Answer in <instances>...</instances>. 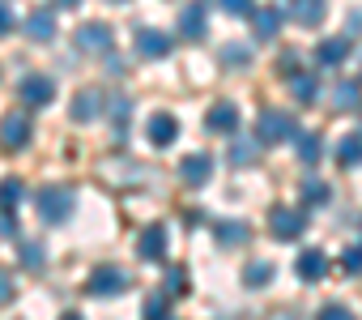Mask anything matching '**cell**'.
Listing matches in <instances>:
<instances>
[{"label": "cell", "mask_w": 362, "mask_h": 320, "mask_svg": "<svg viewBox=\"0 0 362 320\" xmlns=\"http://www.w3.org/2000/svg\"><path fill=\"white\" fill-rule=\"evenodd\" d=\"M141 320H170V312H166V295H149L145 307H141Z\"/></svg>", "instance_id": "cell-29"}, {"label": "cell", "mask_w": 362, "mask_h": 320, "mask_svg": "<svg viewBox=\"0 0 362 320\" xmlns=\"http://www.w3.org/2000/svg\"><path fill=\"white\" fill-rule=\"evenodd\" d=\"M290 94H294L298 103H315V98H320V86H315L311 73H294V77H290Z\"/></svg>", "instance_id": "cell-24"}, {"label": "cell", "mask_w": 362, "mask_h": 320, "mask_svg": "<svg viewBox=\"0 0 362 320\" xmlns=\"http://www.w3.org/2000/svg\"><path fill=\"white\" fill-rule=\"evenodd\" d=\"M345 56H349V39H324V43H320V52H315V60H320L324 69L341 64Z\"/></svg>", "instance_id": "cell-20"}, {"label": "cell", "mask_w": 362, "mask_h": 320, "mask_svg": "<svg viewBox=\"0 0 362 320\" xmlns=\"http://www.w3.org/2000/svg\"><path fill=\"white\" fill-rule=\"evenodd\" d=\"M315 320H354V312H349L345 303H328V307H320Z\"/></svg>", "instance_id": "cell-33"}, {"label": "cell", "mask_w": 362, "mask_h": 320, "mask_svg": "<svg viewBox=\"0 0 362 320\" xmlns=\"http://www.w3.org/2000/svg\"><path fill=\"white\" fill-rule=\"evenodd\" d=\"M98 111H103V94H98V90H81V94L73 98V120H77V124H90Z\"/></svg>", "instance_id": "cell-18"}, {"label": "cell", "mask_w": 362, "mask_h": 320, "mask_svg": "<svg viewBox=\"0 0 362 320\" xmlns=\"http://www.w3.org/2000/svg\"><path fill=\"white\" fill-rule=\"evenodd\" d=\"M22 201H26V184H22L18 176L0 184V210H5V214H13V210H18Z\"/></svg>", "instance_id": "cell-23"}, {"label": "cell", "mask_w": 362, "mask_h": 320, "mask_svg": "<svg viewBox=\"0 0 362 320\" xmlns=\"http://www.w3.org/2000/svg\"><path fill=\"white\" fill-rule=\"evenodd\" d=\"M0 235H18V222H13V214H0Z\"/></svg>", "instance_id": "cell-39"}, {"label": "cell", "mask_w": 362, "mask_h": 320, "mask_svg": "<svg viewBox=\"0 0 362 320\" xmlns=\"http://www.w3.org/2000/svg\"><path fill=\"white\" fill-rule=\"evenodd\" d=\"M226 158H230V167H252L256 163V141H230V149H226Z\"/></svg>", "instance_id": "cell-25"}, {"label": "cell", "mask_w": 362, "mask_h": 320, "mask_svg": "<svg viewBox=\"0 0 362 320\" xmlns=\"http://www.w3.org/2000/svg\"><path fill=\"white\" fill-rule=\"evenodd\" d=\"M64 320H81V316H77V312H69V316H64Z\"/></svg>", "instance_id": "cell-41"}, {"label": "cell", "mask_w": 362, "mask_h": 320, "mask_svg": "<svg viewBox=\"0 0 362 320\" xmlns=\"http://www.w3.org/2000/svg\"><path fill=\"white\" fill-rule=\"evenodd\" d=\"M205 124L214 132H239V107L235 103H214L209 115H205Z\"/></svg>", "instance_id": "cell-15"}, {"label": "cell", "mask_w": 362, "mask_h": 320, "mask_svg": "<svg viewBox=\"0 0 362 320\" xmlns=\"http://www.w3.org/2000/svg\"><path fill=\"white\" fill-rule=\"evenodd\" d=\"M303 227H307V214H303V210H286V205H277V210L269 214V231H273L277 239H298Z\"/></svg>", "instance_id": "cell-4"}, {"label": "cell", "mask_w": 362, "mask_h": 320, "mask_svg": "<svg viewBox=\"0 0 362 320\" xmlns=\"http://www.w3.org/2000/svg\"><path fill=\"white\" fill-rule=\"evenodd\" d=\"M56 5H60V9H77V5H81V0H56Z\"/></svg>", "instance_id": "cell-40"}, {"label": "cell", "mask_w": 362, "mask_h": 320, "mask_svg": "<svg viewBox=\"0 0 362 320\" xmlns=\"http://www.w3.org/2000/svg\"><path fill=\"white\" fill-rule=\"evenodd\" d=\"M286 137H294L290 115H286V111H264V115H260V124H256V141L277 145V141H286Z\"/></svg>", "instance_id": "cell-5"}, {"label": "cell", "mask_w": 362, "mask_h": 320, "mask_svg": "<svg viewBox=\"0 0 362 320\" xmlns=\"http://www.w3.org/2000/svg\"><path fill=\"white\" fill-rule=\"evenodd\" d=\"M22 98H26L30 107H47V103L56 98V86H52L47 77H39V73H35V77H26V81H22Z\"/></svg>", "instance_id": "cell-16"}, {"label": "cell", "mask_w": 362, "mask_h": 320, "mask_svg": "<svg viewBox=\"0 0 362 320\" xmlns=\"http://www.w3.org/2000/svg\"><path fill=\"white\" fill-rule=\"evenodd\" d=\"M277 278V269H273V261H252L247 269H243V286H252V290H260V286H269Z\"/></svg>", "instance_id": "cell-21"}, {"label": "cell", "mask_w": 362, "mask_h": 320, "mask_svg": "<svg viewBox=\"0 0 362 320\" xmlns=\"http://www.w3.org/2000/svg\"><path fill=\"white\" fill-rule=\"evenodd\" d=\"M218 5H222L230 18H252V13H256V5H252V0H218Z\"/></svg>", "instance_id": "cell-32"}, {"label": "cell", "mask_w": 362, "mask_h": 320, "mask_svg": "<svg viewBox=\"0 0 362 320\" xmlns=\"http://www.w3.org/2000/svg\"><path fill=\"white\" fill-rule=\"evenodd\" d=\"M128 111H132V103H128V94H115V98H111V115H115V120L124 124V120H128Z\"/></svg>", "instance_id": "cell-35"}, {"label": "cell", "mask_w": 362, "mask_h": 320, "mask_svg": "<svg viewBox=\"0 0 362 320\" xmlns=\"http://www.w3.org/2000/svg\"><path fill=\"white\" fill-rule=\"evenodd\" d=\"M362 103V81H337L332 86V107L337 111H354Z\"/></svg>", "instance_id": "cell-19"}, {"label": "cell", "mask_w": 362, "mask_h": 320, "mask_svg": "<svg viewBox=\"0 0 362 320\" xmlns=\"http://www.w3.org/2000/svg\"><path fill=\"white\" fill-rule=\"evenodd\" d=\"M26 39L52 43V39H56V13H52V9H35V13L26 18Z\"/></svg>", "instance_id": "cell-13"}, {"label": "cell", "mask_w": 362, "mask_h": 320, "mask_svg": "<svg viewBox=\"0 0 362 320\" xmlns=\"http://www.w3.org/2000/svg\"><path fill=\"white\" fill-rule=\"evenodd\" d=\"M179 35L201 43L209 35V18H205V5H184V13H179Z\"/></svg>", "instance_id": "cell-9"}, {"label": "cell", "mask_w": 362, "mask_h": 320, "mask_svg": "<svg viewBox=\"0 0 362 320\" xmlns=\"http://www.w3.org/2000/svg\"><path fill=\"white\" fill-rule=\"evenodd\" d=\"M294 141H298V158H303L307 167L320 163V154H324V149H320V132H298Z\"/></svg>", "instance_id": "cell-26"}, {"label": "cell", "mask_w": 362, "mask_h": 320, "mask_svg": "<svg viewBox=\"0 0 362 320\" xmlns=\"http://www.w3.org/2000/svg\"><path fill=\"white\" fill-rule=\"evenodd\" d=\"M81 52H111V26L107 22H86L73 39Z\"/></svg>", "instance_id": "cell-8"}, {"label": "cell", "mask_w": 362, "mask_h": 320, "mask_svg": "<svg viewBox=\"0 0 362 320\" xmlns=\"http://www.w3.org/2000/svg\"><path fill=\"white\" fill-rule=\"evenodd\" d=\"M222 60H226V64H235V69H247V64H252V52H247L243 43H230V47L222 52Z\"/></svg>", "instance_id": "cell-30"}, {"label": "cell", "mask_w": 362, "mask_h": 320, "mask_svg": "<svg viewBox=\"0 0 362 320\" xmlns=\"http://www.w3.org/2000/svg\"><path fill=\"white\" fill-rule=\"evenodd\" d=\"M281 22H286V18H281V9H273V5L252 13V30H256L260 43H264V39H277V35H281Z\"/></svg>", "instance_id": "cell-14"}, {"label": "cell", "mask_w": 362, "mask_h": 320, "mask_svg": "<svg viewBox=\"0 0 362 320\" xmlns=\"http://www.w3.org/2000/svg\"><path fill=\"white\" fill-rule=\"evenodd\" d=\"M175 47V39L166 35V30H153V26H145V30H136V52L141 56H149V60H158V56H166Z\"/></svg>", "instance_id": "cell-10"}, {"label": "cell", "mask_w": 362, "mask_h": 320, "mask_svg": "<svg viewBox=\"0 0 362 320\" xmlns=\"http://www.w3.org/2000/svg\"><path fill=\"white\" fill-rule=\"evenodd\" d=\"M247 235H252L247 222H222V227H218V244H222V248H230V244H247Z\"/></svg>", "instance_id": "cell-27"}, {"label": "cell", "mask_w": 362, "mask_h": 320, "mask_svg": "<svg viewBox=\"0 0 362 320\" xmlns=\"http://www.w3.org/2000/svg\"><path fill=\"white\" fill-rule=\"evenodd\" d=\"M145 132H149V145L166 149V145H170V141L179 137V120H175L170 111H158V115L149 120V128H145Z\"/></svg>", "instance_id": "cell-11"}, {"label": "cell", "mask_w": 362, "mask_h": 320, "mask_svg": "<svg viewBox=\"0 0 362 320\" xmlns=\"http://www.w3.org/2000/svg\"><path fill=\"white\" fill-rule=\"evenodd\" d=\"M9 299H13V278H9V273H0V307H5Z\"/></svg>", "instance_id": "cell-38"}, {"label": "cell", "mask_w": 362, "mask_h": 320, "mask_svg": "<svg viewBox=\"0 0 362 320\" xmlns=\"http://www.w3.org/2000/svg\"><path fill=\"white\" fill-rule=\"evenodd\" d=\"M209 176H214V158H209V154H188L184 163H179V180H184L188 188L209 184Z\"/></svg>", "instance_id": "cell-7"}, {"label": "cell", "mask_w": 362, "mask_h": 320, "mask_svg": "<svg viewBox=\"0 0 362 320\" xmlns=\"http://www.w3.org/2000/svg\"><path fill=\"white\" fill-rule=\"evenodd\" d=\"M35 205H39V218H43V222L60 227V222H69V218H73L77 197H73V188H64V184H47V188H39Z\"/></svg>", "instance_id": "cell-1"}, {"label": "cell", "mask_w": 362, "mask_h": 320, "mask_svg": "<svg viewBox=\"0 0 362 320\" xmlns=\"http://www.w3.org/2000/svg\"><path fill=\"white\" fill-rule=\"evenodd\" d=\"M128 286H132V282H128V273H124L119 265H98V269L90 273V286H86V290H90L94 299H111V295H124Z\"/></svg>", "instance_id": "cell-2"}, {"label": "cell", "mask_w": 362, "mask_h": 320, "mask_svg": "<svg viewBox=\"0 0 362 320\" xmlns=\"http://www.w3.org/2000/svg\"><path fill=\"white\" fill-rule=\"evenodd\" d=\"M294 273H298L303 282H320V278L328 273V256H324L320 248H307V252H298V261H294Z\"/></svg>", "instance_id": "cell-12"}, {"label": "cell", "mask_w": 362, "mask_h": 320, "mask_svg": "<svg viewBox=\"0 0 362 320\" xmlns=\"http://www.w3.org/2000/svg\"><path fill=\"white\" fill-rule=\"evenodd\" d=\"M166 282H170V295H184V290H188V273H184V269H170Z\"/></svg>", "instance_id": "cell-36"}, {"label": "cell", "mask_w": 362, "mask_h": 320, "mask_svg": "<svg viewBox=\"0 0 362 320\" xmlns=\"http://www.w3.org/2000/svg\"><path fill=\"white\" fill-rule=\"evenodd\" d=\"M0 145H5L9 154L30 145V115L26 111H9L5 120H0Z\"/></svg>", "instance_id": "cell-3"}, {"label": "cell", "mask_w": 362, "mask_h": 320, "mask_svg": "<svg viewBox=\"0 0 362 320\" xmlns=\"http://www.w3.org/2000/svg\"><path fill=\"white\" fill-rule=\"evenodd\" d=\"M22 265H26V269H43V265H47L43 248H39V244H22Z\"/></svg>", "instance_id": "cell-31"}, {"label": "cell", "mask_w": 362, "mask_h": 320, "mask_svg": "<svg viewBox=\"0 0 362 320\" xmlns=\"http://www.w3.org/2000/svg\"><path fill=\"white\" fill-rule=\"evenodd\" d=\"M115 5H124V0H115Z\"/></svg>", "instance_id": "cell-42"}, {"label": "cell", "mask_w": 362, "mask_h": 320, "mask_svg": "<svg viewBox=\"0 0 362 320\" xmlns=\"http://www.w3.org/2000/svg\"><path fill=\"white\" fill-rule=\"evenodd\" d=\"M341 269H345V273H362V248H345Z\"/></svg>", "instance_id": "cell-34"}, {"label": "cell", "mask_w": 362, "mask_h": 320, "mask_svg": "<svg viewBox=\"0 0 362 320\" xmlns=\"http://www.w3.org/2000/svg\"><path fill=\"white\" fill-rule=\"evenodd\" d=\"M9 30H13V9L5 5V0H0V39H5Z\"/></svg>", "instance_id": "cell-37"}, {"label": "cell", "mask_w": 362, "mask_h": 320, "mask_svg": "<svg viewBox=\"0 0 362 320\" xmlns=\"http://www.w3.org/2000/svg\"><path fill=\"white\" fill-rule=\"evenodd\" d=\"M324 13H328V0H294V9H290V18L298 26H320Z\"/></svg>", "instance_id": "cell-17"}, {"label": "cell", "mask_w": 362, "mask_h": 320, "mask_svg": "<svg viewBox=\"0 0 362 320\" xmlns=\"http://www.w3.org/2000/svg\"><path fill=\"white\" fill-rule=\"evenodd\" d=\"M328 197H332V193H328L324 180H303V201H307V205H324Z\"/></svg>", "instance_id": "cell-28"}, {"label": "cell", "mask_w": 362, "mask_h": 320, "mask_svg": "<svg viewBox=\"0 0 362 320\" xmlns=\"http://www.w3.org/2000/svg\"><path fill=\"white\" fill-rule=\"evenodd\" d=\"M337 163H341V167H358V163H362V132H349V137L337 145Z\"/></svg>", "instance_id": "cell-22"}, {"label": "cell", "mask_w": 362, "mask_h": 320, "mask_svg": "<svg viewBox=\"0 0 362 320\" xmlns=\"http://www.w3.org/2000/svg\"><path fill=\"white\" fill-rule=\"evenodd\" d=\"M166 248H170V235H166V227H162V222L145 227V231H141V239H136V252H141L145 261H166Z\"/></svg>", "instance_id": "cell-6"}]
</instances>
